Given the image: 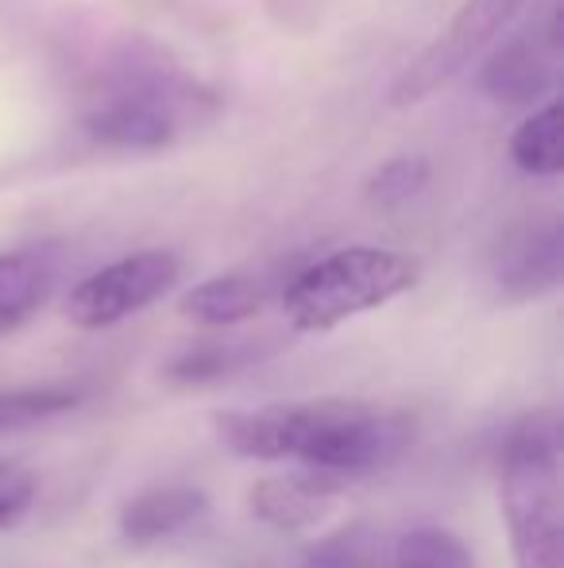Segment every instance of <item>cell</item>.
Masks as SVG:
<instances>
[{
    "instance_id": "obj_1",
    "label": "cell",
    "mask_w": 564,
    "mask_h": 568,
    "mask_svg": "<svg viewBox=\"0 0 564 568\" xmlns=\"http://www.w3.org/2000/svg\"><path fill=\"white\" fill-rule=\"evenodd\" d=\"M213 434L221 449L240 460H294L348 479L394 460L407 449L414 426L391 406L314 398L271 403L259 410H221L213 414Z\"/></svg>"
},
{
    "instance_id": "obj_2",
    "label": "cell",
    "mask_w": 564,
    "mask_h": 568,
    "mask_svg": "<svg viewBox=\"0 0 564 568\" xmlns=\"http://www.w3.org/2000/svg\"><path fill=\"white\" fill-rule=\"evenodd\" d=\"M514 568H564L561 426L553 414L522 418L503 445L499 476Z\"/></svg>"
},
{
    "instance_id": "obj_3",
    "label": "cell",
    "mask_w": 564,
    "mask_h": 568,
    "mask_svg": "<svg viewBox=\"0 0 564 568\" xmlns=\"http://www.w3.org/2000/svg\"><path fill=\"white\" fill-rule=\"evenodd\" d=\"M418 263L376 244L340 247L286 283L283 314L298 333H332L337 325L414 291Z\"/></svg>"
},
{
    "instance_id": "obj_4",
    "label": "cell",
    "mask_w": 564,
    "mask_h": 568,
    "mask_svg": "<svg viewBox=\"0 0 564 568\" xmlns=\"http://www.w3.org/2000/svg\"><path fill=\"white\" fill-rule=\"evenodd\" d=\"M530 0H464L460 12L452 16V23L394 78L387 105L407 109L425 101L429 93H437L441 85H449L452 78H460L514 20L522 16Z\"/></svg>"
},
{
    "instance_id": "obj_5",
    "label": "cell",
    "mask_w": 564,
    "mask_h": 568,
    "mask_svg": "<svg viewBox=\"0 0 564 568\" xmlns=\"http://www.w3.org/2000/svg\"><path fill=\"white\" fill-rule=\"evenodd\" d=\"M178 275H182V260L174 252H163V247L132 252L124 260L85 275L70 291L66 322L85 333L113 329L124 317L140 314V310L155 306L163 294H171Z\"/></svg>"
},
{
    "instance_id": "obj_6",
    "label": "cell",
    "mask_w": 564,
    "mask_h": 568,
    "mask_svg": "<svg viewBox=\"0 0 564 568\" xmlns=\"http://www.w3.org/2000/svg\"><path fill=\"white\" fill-rule=\"evenodd\" d=\"M178 124L174 98L155 85L116 90L85 113V135L116 151H158L178 135Z\"/></svg>"
},
{
    "instance_id": "obj_7",
    "label": "cell",
    "mask_w": 564,
    "mask_h": 568,
    "mask_svg": "<svg viewBox=\"0 0 564 568\" xmlns=\"http://www.w3.org/2000/svg\"><path fill=\"white\" fill-rule=\"evenodd\" d=\"M340 487H345V479L332 471L301 468L290 476L259 479L248 495V507L259 523L275 526V530H306L332 507Z\"/></svg>"
},
{
    "instance_id": "obj_8",
    "label": "cell",
    "mask_w": 564,
    "mask_h": 568,
    "mask_svg": "<svg viewBox=\"0 0 564 568\" xmlns=\"http://www.w3.org/2000/svg\"><path fill=\"white\" fill-rule=\"evenodd\" d=\"M209 499L197 487H147L121 510V534L132 546H151V541H163L197 523Z\"/></svg>"
},
{
    "instance_id": "obj_9",
    "label": "cell",
    "mask_w": 564,
    "mask_h": 568,
    "mask_svg": "<svg viewBox=\"0 0 564 568\" xmlns=\"http://www.w3.org/2000/svg\"><path fill=\"white\" fill-rule=\"evenodd\" d=\"M54 286V260L43 247L0 252V337L16 333Z\"/></svg>"
},
{
    "instance_id": "obj_10",
    "label": "cell",
    "mask_w": 564,
    "mask_h": 568,
    "mask_svg": "<svg viewBox=\"0 0 564 568\" xmlns=\"http://www.w3.org/2000/svg\"><path fill=\"white\" fill-rule=\"evenodd\" d=\"M264 310V286L248 275H213L178 298V314L205 329H233Z\"/></svg>"
},
{
    "instance_id": "obj_11",
    "label": "cell",
    "mask_w": 564,
    "mask_h": 568,
    "mask_svg": "<svg viewBox=\"0 0 564 568\" xmlns=\"http://www.w3.org/2000/svg\"><path fill=\"white\" fill-rule=\"evenodd\" d=\"M495 278L503 294L511 298H534L542 291H553L561 278V236L557 229L530 232L511 252H503L495 267Z\"/></svg>"
},
{
    "instance_id": "obj_12",
    "label": "cell",
    "mask_w": 564,
    "mask_h": 568,
    "mask_svg": "<svg viewBox=\"0 0 564 568\" xmlns=\"http://www.w3.org/2000/svg\"><path fill=\"white\" fill-rule=\"evenodd\" d=\"M506 151H511L519 171L534 174V179H557L564 171V109H561V101H553V105L537 109L534 116L522 120V124L514 128Z\"/></svg>"
},
{
    "instance_id": "obj_13",
    "label": "cell",
    "mask_w": 564,
    "mask_h": 568,
    "mask_svg": "<svg viewBox=\"0 0 564 568\" xmlns=\"http://www.w3.org/2000/svg\"><path fill=\"white\" fill-rule=\"evenodd\" d=\"M545 85H550V70L534 43L503 47L483 70V90L495 101H534Z\"/></svg>"
},
{
    "instance_id": "obj_14",
    "label": "cell",
    "mask_w": 564,
    "mask_h": 568,
    "mask_svg": "<svg viewBox=\"0 0 564 568\" xmlns=\"http://www.w3.org/2000/svg\"><path fill=\"white\" fill-rule=\"evenodd\" d=\"M391 549L383 546L368 523L340 526L337 534L314 541L306 554L294 561V568H387Z\"/></svg>"
},
{
    "instance_id": "obj_15",
    "label": "cell",
    "mask_w": 564,
    "mask_h": 568,
    "mask_svg": "<svg viewBox=\"0 0 564 568\" xmlns=\"http://www.w3.org/2000/svg\"><path fill=\"white\" fill-rule=\"evenodd\" d=\"M387 568H475L472 549L444 526H418L391 546Z\"/></svg>"
},
{
    "instance_id": "obj_16",
    "label": "cell",
    "mask_w": 564,
    "mask_h": 568,
    "mask_svg": "<svg viewBox=\"0 0 564 568\" xmlns=\"http://www.w3.org/2000/svg\"><path fill=\"white\" fill-rule=\"evenodd\" d=\"M425 182H429V163L422 155H394L368 174L363 194H368V202L379 205V210H399L410 197L422 194Z\"/></svg>"
},
{
    "instance_id": "obj_17",
    "label": "cell",
    "mask_w": 564,
    "mask_h": 568,
    "mask_svg": "<svg viewBox=\"0 0 564 568\" xmlns=\"http://www.w3.org/2000/svg\"><path fill=\"white\" fill-rule=\"evenodd\" d=\"M78 406L74 390L62 387H28V390H0V434L28 429L54 414H66Z\"/></svg>"
},
{
    "instance_id": "obj_18",
    "label": "cell",
    "mask_w": 564,
    "mask_h": 568,
    "mask_svg": "<svg viewBox=\"0 0 564 568\" xmlns=\"http://www.w3.org/2000/svg\"><path fill=\"white\" fill-rule=\"evenodd\" d=\"M240 364V348H225V344H205V348H194L186 356L171 359L163 372L166 383H178V387H189V383H209L221 379L225 372Z\"/></svg>"
},
{
    "instance_id": "obj_19",
    "label": "cell",
    "mask_w": 564,
    "mask_h": 568,
    "mask_svg": "<svg viewBox=\"0 0 564 568\" xmlns=\"http://www.w3.org/2000/svg\"><path fill=\"white\" fill-rule=\"evenodd\" d=\"M35 491L39 484L28 468L0 460V530H8V526H16L28 515L31 503H35Z\"/></svg>"
}]
</instances>
